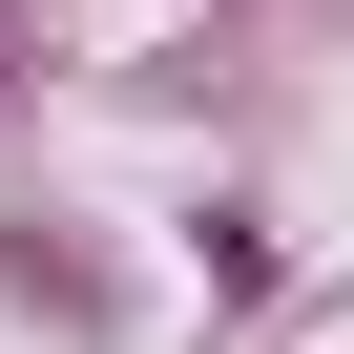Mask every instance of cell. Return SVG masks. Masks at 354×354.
Returning a JSON list of instances; mask_svg holds the SVG:
<instances>
[{
    "instance_id": "7a4b0ae2",
    "label": "cell",
    "mask_w": 354,
    "mask_h": 354,
    "mask_svg": "<svg viewBox=\"0 0 354 354\" xmlns=\"http://www.w3.org/2000/svg\"><path fill=\"white\" fill-rule=\"evenodd\" d=\"M21 63H42V42H21V0H0V84H21Z\"/></svg>"
},
{
    "instance_id": "6da1fadb",
    "label": "cell",
    "mask_w": 354,
    "mask_h": 354,
    "mask_svg": "<svg viewBox=\"0 0 354 354\" xmlns=\"http://www.w3.org/2000/svg\"><path fill=\"white\" fill-rule=\"evenodd\" d=\"M0 292H21V313H42L63 354H104V333H125V271H104V250H84L63 209H0Z\"/></svg>"
}]
</instances>
